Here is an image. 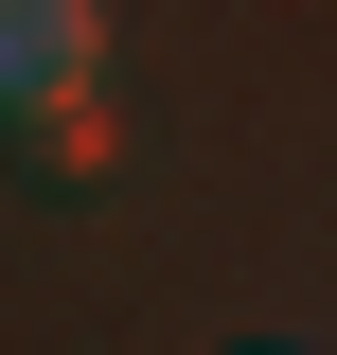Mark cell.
Returning a JSON list of instances; mask_svg holds the SVG:
<instances>
[{"label":"cell","mask_w":337,"mask_h":355,"mask_svg":"<svg viewBox=\"0 0 337 355\" xmlns=\"http://www.w3.org/2000/svg\"><path fill=\"white\" fill-rule=\"evenodd\" d=\"M107 71V0H0V107H71Z\"/></svg>","instance_id":"obj_1"}]
</instances>
